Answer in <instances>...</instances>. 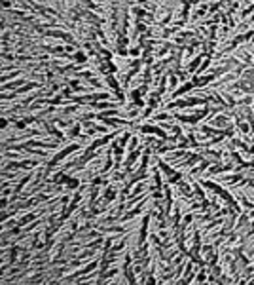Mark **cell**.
I'll use <instances>...</instances> for the list:
<instances>
[{"label": "cell", "mask_w": 254, "mask_h": 285, "mask_svg": "<svg viewBox=\"0 0 254 285\" xmlns=\"http://www.w3.org/2000/svg\"><path fill=\"white\" fill-rule=\"evenodd\" d=\"M74 59L78 61V63H84V61H85V55H84V53H76Z\"/></svg>", "instance_id": "obj_1"}]
</instances>
